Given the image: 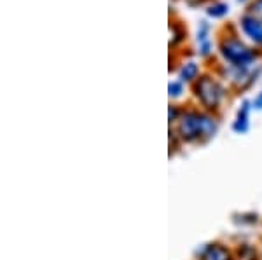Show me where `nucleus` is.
<instances>
[{
	"mask_svg": "<svg viewBox=\"0 0 262 260\" xmlns=\"http://www.w3.org/2000/svg\"><path fill=\"white\" fill-rule=\"evenodd\" d=\"M238 2H239V4H248V6H250L253 0H238Z\"/></svg>",
	"mask_w": 262,
	"mask_h": 260,
	"instance_id": "a211bd4d",
	"label": "nucleus"
},
{
	"mask_svg": "<svg viewBox=\"0 0 262 260\" xmlns=\"http://www.w3.org/2000/svg\"><path fill=\"white\" fill-rule=\"evenodd\" d=\"M238 27H239V32H242L253 45L262 48V21L260 19L253 18L248 12H245L238 21Z\"/></svg>",
	"mask_w": 262,
	"mask_h": 260,
	"instance_id": "39448f33",
	"label": "nucleus"
},
{
	"mask_svg": "<svg viewBox=\"0 0 262 260\" xmlns=\"http://www.w3.org/2000/svg\"><path fill=\"white\" fill-rule=\"evenodd\" d=\"M182 93H184V82L171 81L168 84V94H170V98H180Z\"/></svg>",
	"mask_w": 262,
	"mask_h": 260,
	"instance_id": "f8f14e48",
	"label": "nucleus"
},
{
	"mask_svg": "<svg viewBox=\"0 0 262 260\" xmlns=\"http://www.w3.org/2000/svg\"><path fill=\"white\" fill-rule=\"evenodd\" d=\"M203 260H231V253L221 245H210L201 251Z\"/></svg>",
	"mask_w": 262,
	"mask_h": 260,
	"instance_id": "9b49d317",
	"label": "nucleus"
},
{
	"mask_svg": "<svg viewBox=\"0 0 262 260\" xmlns=\"http://www.w3.org/2000/svg\"><path fill=\"white\" fill-rule=\"evenodd\" d=\"M196 49L201 58H210L213 54V39H212V25L208 21H200L196 28Z\"/></svg>",
	"mask_w": 262,
	"mask_h": 260,
	"instance_id": "423d86ee",
	"label": "nucleus"
},
{
	"mask_svg": "<svg viewBox=\"0 0 262 260\" xmlns=\"http://www.w3.org/2000/svg\"><path fill=\"white\" fill-rule=\"evenodd\" d=\"M239 260H257L255 250L250 248V246H245V248L239 250Z\"/></svg>",
	"mask_w": 262,
	"mask_h": 260,
	"instance_id": "4468645a",
	"label": "nucleus"
},
{
	"mask_svg": "<svg viewBox=\"0 0 262 260\" xmlns=\"http://www.w3.org/2000/svg\"><path fill=\"white\" fill-rule=\"evenodd\" d=\"M182 112L179 110V108L175 107V105H170V110H168V117H170V124L171 123H179Z\"/></svg>",
	"mask_w": 262,
	"mask_h": 260,
	"instance_id": "2eb2a0df",
	"label": "nucleus"
},
{
	"mask_svg": "<svg viewBox=\"0 0 262 260\" xmlns=\"http://www.w3.org/2000/svg\"><path fill=\"white\" fill-rule=\"evenodd\" d=\"M192 94L206 112H217L226 100V87L212 74H201L192 84Z\"/></svg>",
	"mask_w": 262,
	"mask_h": 260,
	"instance_id": "7ed1b4c3",
	"label": "nucleus"
},
{
	"mask_svg": "<svg viewBox=\"0 0 262 260\" xmlns=\"http://www.w3.org/2000/svg\"><path fill=\"white\" fill-rule=\"evenodd\" d=\"M201 77V66L194 60H187L179 68V81L184 84H194Z\"/></svg>",
	"mask_w": 262,
	"mask_h": 260,
	"instance_id": "6e6552de",
	"label": "nucleus"
},
{
	"mask_svg": "<svg viewBox=\"0 0 262 260\" xmlns=\"http://www.w3.org/2000/svg\"><path fill=\"white\" fill-rule=\"evenodd\" d=\"M219 129V123L210 112L185 110L179 119V136L187 144L192 141H205L215 136Z\"/></svg>",
	"mask_w": 262,
	"mask_h": 260,
	"instance_id": "f257e3e1",
	"label": "nucleus"
},
{
	"mask_svg": "<svg viewBox=\"0 0 262 260\" xmlns=\"http://www.w3.org/2000/svg\"><path fill=\"white\" fill-rule=\"evenodd\" d=\"M252 102L245 100V102L239 105L238 114H236V119L232 123V129H234L238 135H245L250 128V110H252Z\"/></svg>",
	"mask_w": 262,
	"mask_h": 260,
	"instance_id": "0eeeda50",
	"label": "nucleus"
},
{
	"mask_svg": "<svg viewBox=\"0 0 262 260\" xmlns=\"http://www.w3.org/2000/svg\"><path fill=\"white\" fill-rule=\"evenodd\" d=\"M252 107L255 108V110H262V91L255 96V100L252 102Z\"/></svg>",
	"mask_w": 262,
	"mask_h": 260,
	"instance_id": "f3484780",
	"label": "nucleus"
},
{
	"mask_svg": "<svg viewBox=\"0 0 262 260\" xmlns=\"http://www.w3.org/2000/svg\"><path fill=\"white\" fill-rule=\"evenodd\" d=\"M247 12L250 16H253V18L262 21V0H253L250 6L247 7Z\"/></svg>",
	"mask_w": 262,
	"mask_h": 260,
	"instance_id": "ddd939ff",
	"label": "nucleus"
},
{
	"mask_svg": "<svg viewBox=\"0 0 262 260\" xmlns=\"http://www.w3.org/2000/svg\"><path fill=\"white\" fill-rule=\"evenodd\" d=\"M226 77L236 89H247L248 86H252V84L257 81V72H255V66H250V68H238V66L227 65Z\"/></svg>",
	"mask_w": 262,
	"mask_h": 260,
	"instance_id": "20e7f679",
	"label": "nucleus"
},
{
	"mask_svg": "<svg viewBox=\"0 0 262 260\" xmlns=\"http://www.w3.org/2000/svg\"><path fill=\"white\" fill-rule=\"evenodd\" d=\"M210 0H185V4H187L189 7H200V6H205V4H208Z\"/></svg>",
	"mask_w": 262,
	"mask_h": 260,
	"instance_id": "dca6fc26",
	"label": "nucleus"
},
{
	"mask_svg": "<svg viewBox=\"0 0 262 260\" xmlns=\"http://www.w3.org/2000/svg\"><path fill=\"white\" fill-rule=\"evenodd\" d=\"M170 49L179 48L187 40V28L184 27L180 19H170Z\"/></svg>",
	"mask_w": 262,
	"mask_h": 260,
	"instance_id": "1a4fd4ad",
	"label": "nucleus"
},
{
	"mask_svg": "<svg viewBox=\"0 0 262 260\" xmlns=\"http://www.w3.org/2000/svg\"><path fill=\"white\" fill-rule=\"evenodd\" d=\"M219 54L229 66L238 68H250L255 66V61L259 58V53L247 44L243 39H239L238 33H224L219 39Z\"/></svg>",
	"mask_w": 262,
	"mask_h": 260,
	"instance_id": "f03ea898",
	"label": "nucleus"
},
{
	"mask_svg": "<svg viewBox=\"0 0 262 260\" xmlns=\"http://www.w3.org/2000/svg\"><path fill=\"white\" fill-rule=\"evenodd\" d=\"M205 12L210 19H222L229 14V4L222 2V0H213L206 6Z\"/></svg>",
	"mask_w": 262,
	"mask_h": 260,
	"instance_id": "9d476101",
	"label": "nucleus"
}]
</instances>
